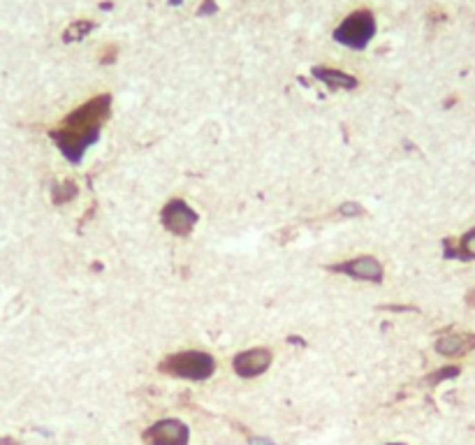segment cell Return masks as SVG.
Listing matches in <instances>:
<instances>
[{"mask_svg": "<svg viewBox=\"0 0 475 445\" xmlns=\"http://www.w3.org/2000/svg\"><path fill=\"white\" fill-rule=\"evenodd\" d=\"M109 107H111V98L97 96L72 111L61 123V130L54 132V139L61 146V151L72 163L82 161L84 151L97 139L102 123L109 116Z\"/></svg>", "mask_w": 475, "mask_h": 445, "instance_id": "obj_1", "label": "cell"}, {"mask_svg": "<svg viewBox=\"0 0 475 445\" xmlns=\"http://www.w3.org/2000/svg\"><path fill=\"white\" fill-rule=\"evenodd\" d=\"M214 369L216 364L211 355L200 353V350H183V353L171 355L162 362V371L179 378H188V381H204L214 374Z\"/></svg>", "mask_w": 475, "mask_h": 445, "instance_id": "obj_2", "label": "cell"}, {"mask_svg": "<svg viewBox=\"0 0 475 445\" xmlns=\"http://www.w3.org/2000/svg\"><path fill=\"white\" fill-rule=\"evenodd\" d=\"M375 35V19L369 10H357L351 17L343 19V24L334 30V39L351 49H364Z\"/></svg>", "mask_w": 475, "mask_h": 445, "instance_id": "obj_3", "label": "cell"}, {"mask_svg": "<svg viewBox=\"0 0 475 445\" xmlns=\"http://www.w3.org/2000/svg\"><path fill=\"white\" fill-rule=\"evenodd\" d=\"M195 223H197V214L183 200H171L167 207L162 209V225L179 237L190 235Z\"/></svg>", "mask_w": 475, "mask_h": 445, "instance_id": "obj_4", "label": "cell"}, {"mask_svg": "<svg viewBox=\"0 0 475 445\" xmlns=\"http://www.w3.org/2000/svg\"><path fill=\"white\" fill-rule=\"evenodd\" d=\"M149 445H188V427L179 420H160L144 434Z\"/></svg>", "mask_w": 475, "mask_h": 445, "instance_id": "obj_5", "label": "cell"}, {"mask_svg": "<svg viewBox=\"0 0 475 445\" xmlns=\"http://www.w3.org/2000/svg\"><path fill=\"white\" fill-rule=\"evenodd\" d=\"M272 364V353L267 348H250L234 357V371L241 378H253L265 374Z\"/></svg>", "mask_w": 475, "mask_h": 445, "instance_id": "obj_6", "label": "cell"}, {"mask_svg": "<svg viewBox=\"0 0 475 445\" xmlns=\"http://www.w3.org/2000/svg\"><path fill=\"white\" fill-rule=\"evenodd\" d=\"M334 271L360 278V281H373V283L382 281V264L373 255H362V257H355V260L341 262L336 264Z\"/></svg>", "mask_w": 475, "mask_h": 445, "instance_id": "obj_7", "label": "cell"}, {"mask_svg": "<svg viewBox=\"0 0 475 445\" xmlns=\"http://www.w3.org/2000/svg\"><path fill=\"white\" fill-rule=\"evenodd\" d=\"M475 348V334H466V332H452V334L440 336L436 341V350L445 357H461L471 353Z\"/></svg>", "mask_w": 475, "mask_h": 445, "instance_id": "obj_8", "label": "cell"}, {"mask_svg": "<svg viewBox=\"0 0 475 445\" xmlns=\"http://www.w3.org/2000/svg\"><path fill=\"white\" fill-rule=\"evenodd\" d=\"M313 75L320 79L322 84H327L329 89H355L357 79L346 75L341 70H329V68H313Z\"/></svg>", "mask_w": 475, "mask_h": 445, "instance_id": "obj_9", "label": "cell"}, {"mask_svg": "<svg viewBox=\"0 0 475 445\" xmlns=\"http://www.w3.org/2000/svg\"><path fill=\"white\" fill-rule=\"evenodd\" d=\"M93 30V21H86V19H82V21H75L70 26L68 30H65V42H79V39L86 37V33Z\"/></svg>", "mask_w": 475, "mask_h": 445, "instance_id": "obj_10", "label": "cell"}, {"mask_svg": "<svg viewBox=\"0 0 475 445\" xmlns=\"http://www.w3.org/2000/svg\"><path fill=\"white\" fill-rule=\"evenodd\" d=\"M459 253H464L466 257H475V230L466 232V235L461 237V244H459Z\"/></svg>", "mask_w": 475, "mask_h": 445, "instance_id": "obj_11", "label": "cell"}, {"mask_svg": "<svg viewBox=\"0 0 475 445\" xmlns=\"http://www.w3.org/2000/svg\"><path fill=\"white\" fill-rule=\"evenodd\" d=\"M72 195H75V185H72L70 181H63V185H58V188L54 190L56 202H65V200H70Z\"/></svg>", "mask_w": 475, "mask_h": 445, "instance_id": "obj_12", "label": "cell"}, {"mask_svg": "<svg viewBox=\"0 0 475 445\" xmlns=\"http://www.w3.org/2000/svg\"><path fill=\"white\" fill-rule=\"evenodd\" d=\"M341 211H343V214H360L362 209L357 207V204H343Z\"/></svg>", "mask_w": 475, "mask_h": 445, "instance_id": "obj_13", "label": "cell"}, {"mask_svg": "<svg viewBox=\"0 0 475 445\" xmlns=\"http://www.w3.org/2000/svg\"><path fill=\"white\" fill-rule=\"evenodd\" d=\"M250 445H274V443L269 441V438H253V441H250Z\"/></svg>", "mask_w": 475, "mask_h": 445, "instance_id": "obj_14", "label": "cell"}, {"mask_svg": "<svg viewBox=\"0 0 475 445\" xmlns=\"http://www.w3.org/2000/svg\"><path fill=\"white\" fill-rule=\"evenodd\" d=\"M468 304H471V307H475V290L471 292V295H468Z\"/></svg>", "mask_w": 475, "mask_h": 445, "instance_id": "obj_15", "label": "cell"}, {"mask_svg": "<svg viewBox=\"0 0 475 445\" xmlns=\"http://www.w3.org/2000/svg\"><path fill=\"white\" fill-rule=\"evenodd\" d=\"M390 445H404V443H390Z\"/></svg>", "mask_w": 475, "mask_h": 445, "instance_id": "obj_16", "label": "cell"}]
</instances>
